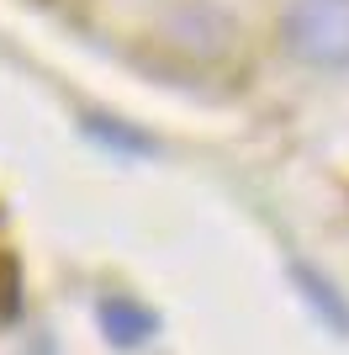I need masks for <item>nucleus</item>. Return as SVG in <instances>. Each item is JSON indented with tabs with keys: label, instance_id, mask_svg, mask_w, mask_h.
Returning <instances> with one entry per match:
<instances>
[{
	"label": "nucleus",
	"instance_id": "nucleus-1",
	"mask_svg": "<svg viewBox=\"0 0 349 355\" xmlns=\"http://www.w3.org/2000/svg\"><path fill=\"white\" fill-rule=\"evenodd\" d=\"M280 37L312 69H349V0H291Z\"/></svg>",
	"mask_w": 349,
	"mask_h": 355
},
{
	"label": "nucleus",
	"instance_id": "nucleus-2",
	"mask_svg": "<svg viewBox=\"0 0 349 355\" xmlns=\"http://www.w3.org/2000/svg\"><path fill=\"white\" fill-rule=\"evenodd\" d=\"M101 329L106 340L132 350V345H143L148 334H159V318L143 308V302H132V297H106L101 302Z\"/></svg>",
	"mask_w": 349,
	"mask_h": 355
},
{
	"label": "nucleus",
	"instance_id": "nucleus-3",
	"mask_svg": "<svg viewBox=\"0 0 349 355\" xmlns=\"http://www.w3.org/2000/svg\"><path fill=\"white\" fill-rule=\"evenodd\" d=\"M291 282H296V292L307 297V308L318 313L334 334H349V302L334 292V282H328V276H318L312 266H302V260H296V266H291Z\"/></svg>",
	"mask_w": 349,
	"mask_h": 355
},
{
	"label": "nucleus",
	"instance_id": "nucleus-4",
	"mask_svg": "<svg viewBox=\"0 0 349 355\" xmlns=\"http://www.w3.org/2000/svg\"><path fill=\"white\" fill-rule=\"evenodd\" d=\"M85 128H90L96 138H101L106 148H122V154H154V138H143V133H127V128H122L116 117H111V122H106V117H90Z\"/></svg>",
	"mask_w": 349,
	"mask_h": 355
}]
</instances>
